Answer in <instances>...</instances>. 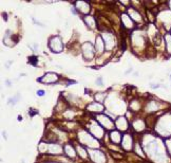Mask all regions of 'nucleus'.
<instances>
[{"label": "nucleus", "mask_w": 171, "mask_h": 163, "mask_svg": "<svg viewBox=\"0 0 171 163\" xmlns=\"http://www.w3.org/2000/svg\"><path fill=\"white\" fill-rule=\"evenodd\" d=\"M49 47L53 52H62L64 50V43H62V38L59 36H54L50 39V43H49Z\"/></svg>", "instance_id": "1"}, {"label": "nucleus", "mask_w": 171, "mask_h": 163, "mask_svg": "<svg viewBox=\"0 0 171 163\" xmlns=\"http://www.w3.org/2000/svg\"><path fill=\"white\" fill-rule=\"evenodd\" d=\"M58 79H59L58 74L53 73V72H49V73L43 75L42 77L38 78V81L40 83H43V84H53V83L58 82Z\"/></svg>", "instance_id": "2"}, {"label": "nucleus", "mask_w": 171, "mask_h": 163, "mask_svg": "<svg viewBox=\"0 0 171 163\" xmlns=\"http://www.w3.org/2000/svg\"><path fill=\"white\" fill-rule=\"evenodd\" d=\"M82 54L86 57V59L93 58L94 56V49L93 46L90 43H86L82 45Z\"/></svg>", "instance_id": "3"}, {"label": "nucleus", "mask_w": 171, "mask_h": 163, "mask_svg": "<svg viewBox=\"0 0 171 163\" xmlns=\"http://www.w3.org/2000/svg\"><path fill=\"white\" fill-rule=\"evenodd\" d=\"M96 119L99 121L100 124L103 125V127H106L107 129H111V128L114 127L112 120L109 117H107V115H98V117H96Z\"/></svg>", "instance_id": "4"}, {"label": "nucleus", "mask_w": 171, "mask_h": 163, "mask_svg": "<svg viewBox=\"0 0 171 163\" xmlns=\"http://www.w3.org/2000/svg\"><path fill=\"white\" fill-rule=\"evenodd\" d=\"M132 137L129 134H125L123 137V140H122V146L125 150H130L132 148Z\"/></svg>", "instance_id": "5"}, {"label": "nucleus", "mask_w": 171, "mask_h": 163, "mask_svg": "<svg viewBox=\"0 0 171 163\" xmlns=\"http://www.w3.org/2000/svg\"><path fill=\"white\" fill-rule=\"evenodd\" d=\"M115 125L120 130H127L128 129V122L124 117H120L115 121Z\"/></svg>", "instance_id": "6"}, {"label": "nucleus", "mask_w": 171, "mask_h": 163, "mask_svg": "<svg viewBox=\"0 0 171 163\" xmlns=\"http://www.w3.org/2000/svg\"><path fill=\"white\" fill-rule=\"evenodd\" d=\"M105 41L103 40V37L100 35H98L96 37V43H95V49H96V52L98 54H101L103 52V49H105Z\"/></svg>", "instance_id": "7"}, {"label": "nucleus", "mask_w": 171, "mask_h": 163, "mask_svg": "<svg viewBox=\"0 0 171 163\" xmlns=\"http://www.w3.org/2000/svg\"><path fill=\"white\" fill-rule=\"evenodd\" d=\"M110 139H111V141H112L113 143L118 144L122 142L123 137H122V134H120L118 131L113 130V131H111V134H110Z\"/></svg>", "instance_id": "8"}, {"label": "nucleus", "mask_w": 171, "mask_h": 163, "mask_svg": "<svg viewBox=\"0 0 171 163\" xmlns=\"http://www.w3.org/2000/svg\"><path fill=\"white\" fill-rule=\"evenodd\" d=\"M122 20H123L124 26H126V28H129V29H131V28H133V26H134L132 18H131L130 16H128L127 14H123V15H122Z\"/></svg>", "instance_id": "9"}, {"label": "nucleus", "mask_w": 171, "mask_h": 163, "mask_svg": "<svg viewBox=\"0 0 171 163\" xmlns=\"http://www.w3.org/2000/svg\"><path fill=\"white\" fill-rule=\"evenodd\" d=\"M88 109L90 111H93V112H101V111L103 110V106L98 104L97 102H95V103H92V104L89 105V106H88Z\"/></svg>", "instance_id": "10"}, {"label": "nucleus", "mask_w": 171, "mask_h": 163, "mask_svg": "<svg viewBox=\"0 0 171 163\" xmlns=\"http://www.w3.org/2000/svg\"><path fill=\"white\" fill-rule=\"evenodd\" d=\"M49 147H50V148H49V151L52 153H62V146L58 145V144H55V143L50 144Z\"/></svg>", "instance_id": "11"}, {"label": "nucleus", "mask_w": 171, "mask_h": 163, "mask_svg": "<svg viewBox=\"0 0 171 163\" xmlns=\"http://www.w3.org/2000/svg\"><path fill=\"white\" fill-rule=\"evenodd\" d=\"M133 127L134 129L137 131H142L145 129V124H144V122L142 120H136L134 123H133Z\"/></svg>", "instance_id": "12"}, {"label": "nucleus", "mask_w": 171, "mask_h": 163, "mask_svg": "<svg viewBox=\"0 0 171 163\" xmlns=\"http://www.w3.org/2000/svg\"><path fill=\"white\" fill-rule=\"evenodd\" d=\"M65 151H66V153H67L69 157H73V158H74L75 155H76L74 148H73V147H72V145H70V144H67V145H65Z\"/></svg>", "instance_id": "13"}, {"label": "nucleus", "mask_w": 171, "mask_h": 163, "mask_svg": "<svg viewBox=\"0 0 171 163\" xmlns=\"http://www.w3.org/2000/svg\"><path fill=\"white\" fill-rule=\"evenodd\" d=\"M84 22L87 23L89 28H95V20L92 16H87L84 17Z\"/></svg>", "instance_id": "14"}, {"label": "nucleus", "mask_w": 171, "mask_h": 163, "mask_svg": "<svg viewBox=\"0 0 171 163\" xmlns=\"http://www.w3.org/2000/svg\"><path fill=\"white\" fill-rule=\"evenodd\" d=\"M129 13L131 15V18L134 20H137V21H141V15H139L135 10H129Z\"/></svg>", "instance_id": "15"}, {"label": "nucleus", "mask_w": 171, "mask_h": 163, "mask_svg": "<svg viewBox=\"0 0 171 163\" xmlns=\"http://www.w3.org/2000/svg\"><path fill=\"white\" fill-rule=\"evenodd\" d=\"M165 38H166V46H167V50H168V52L171 53V35H169V34H167Z\"/></svg>", "instance_id": "16"}, {"label": "nucleus", "mask_w": 171, "mask_h": 163, "mask_svg": "<svg viewBox=\"0 0 171 163\" xmlns=\"http://www.w3.org/2000/svg\"><path fill=\"white\" fill-rule=\"evenodd\" d=\"M105 98H106V93L103 92H97V94L95 95V98H96V102H103L105 101Z\"/></svg>", "instance_id": "17"}, {"label": "nucleus", "mask_w": 171, "mask_h": 163, "mask_svg": "<svg viewBox=\"0 0 171 163\" xmlns=\"http://www.w3.org/2000/svg\"><path fill=\"white\" fill-rule=\"evenodd\" d=\"M147 108H149L148 110H150V111L156 110V109H157V104H156L155 102H150L149 105L147 106Z\"/></svg>", "instance_id": "18"}, {"label": "nucleus", "mask_w": 171, "mask_h": 163, "mask_svg": "<svg viewBox=\"0 0 171 163\" xmlns=\"http://www.w3.org/2000/svg\"><path fill=\"white\" fill-rule=\"evenodd\" d=\"M37 95L43 96V95H45V91H43V90H38V91H37Z\"/></svg>", "instance_id": "19"}, {"label": "nucleus", "mask_w": 171, "mask_h": 163, "mask_svg": "<svg viewBox=\"0 0 171 163\" xmlns=\"http://www.w3.org/2000/svg\"><path fill=\"white\" fill-rule=\"evenodd\" d=\"M96 83H98V85H99V86H101V85H103V82H101V78H98V79H97V81H96Z\"/></svg>", "instance_id": "20"}, {"label": "nucleus", "mask_w": 171, "mask_h": 163, "mask_svg": "<svg viewBox=\"0 0 171 163\" xmlns=\"http://www.w3.org/2000/svg\"><path fill=\"white\" fill-rule=\"evenodd\" d=\"M168 3H169V5H170V7H171V1H169V2H168Z\"/></svg>", "instance_id": "21"}, {"label": "nucleus", "mask_w": 171, "mask_h": 163, "mask_svg": "<svg viewBox=\"0 0 171 163\" xmlns=\"http://www.w3.org/2000/svg\"><path fill=\"white\" fill-rule=\"evenodd\" d=\"M170 78H171V76H170Z\"/></svg>", "instance_id": "22"}]
</instances>
